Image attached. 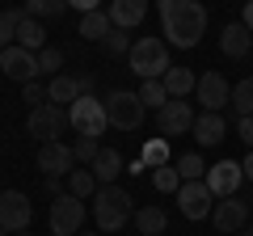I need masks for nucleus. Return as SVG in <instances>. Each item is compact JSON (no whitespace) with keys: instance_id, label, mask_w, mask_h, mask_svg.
I'll list each match as a JSON object with an SVG mask.
<instances>
[{"instance_id":"1","label":"nucleus","mask_w":253,"mask_h":236,"mask_svg":"<svg viewBox=\"0 0 253 236\" xmlns=\"http://www.w3.org/2000/svg\"><path fill=\"white\" fill-rule=\"evenodd\" d=\"M156 9H161L165 38L177 51H190V46L203 42V34H207V9L199 0H156Z\"/></svg>"},{"instance_id":"2","label":"nucleus","mask_w":253,"mask_h":236,"mask_svg":"<svg viewBox=\"0 0 253 236\" xmlns=\"http://www.w3.org/2000/svg\"><path fill=\"white\" fill-rule=\"evenodd\" d=\"M131 215H135V198L123 186H97V194H93V219H97L101 232H118Z\"/></svg>"},{"instance_id":"3","label":"nucleus","mask_w":253,"mask_h":236,"mask_svg":"<svg viewBox=\"0 0 253 236\" xmlns=\"http://www.w3.org/2000/svg\"><path fill=\"white\" fill-rule=\"evenodd\" d=\"M126 64H131V72L139 76V80H161L165 72H169V46L161 42V38L144 34L135 38V46H131V55H126Z\"/></svg>"},{"instance_id":"4","label":"nucleus","mask_w":253,"mask_h":236,"mask_svg":"<svg viewBox=\"0 0 253 236\" xmlns=\"http://www.w3.org/2000/svg\"><path fill=\"white\" fill-rule=\"evenodd\" d=\"M68 122L76 127V135H93L101 139L110 127V118H106V101H97L93 93H84V97H76L72 106H68Z\"/></svg>"},{"instance_id":"5","label":"nucleus","mask_w":253,"mask_h":236,"mask_svg":"<svg viewBox=\"0 0 253 236\" xmlns=\"http://www.w3.org/2000/svg\"><path fill=\"white\" fill-rule=\"evenodd\" d=\"M144 114H148V106L139 101V93L114 89L106 97V118H110V127H118V131H139L144 127Z\"/></svg>"},{"instance_id":"6","label":"nucleus","mask_w":253,"mask_h":236,"mask_svg":"<svg viewBox=\"0 0 253 236\" xmlns=\"http://www.w3.org/2000/svg\"><path fill=\"white\" fill-rule=\"evenodd\" d=\"M68 127H72V122H68V106H55V101L34 106V110H30V118H26V131L34 139H42V144H55Z\"/></svg>"},{"instance_id":"7","label":"nucleus","mask_w":253,"mask_h":236,"mask_svg":"<svg viewBox=\"0 0 253 236\" xmlns=\"http://www.w3.org/2000/svg\"><path fill=\"white\" fill-rule=\"evenodd\" d=\"M84 202L76 198V194H59V198H51V215H46V224H51V236H81V224H84Z\"/></svg>"},{"instance_id":"8","label":"nucleus","mask_w":253,"mask_h":236,"mask_svg":"<svg viewBox=\"0 0 253 236\" xmlns=\"http://www.w3.org/2000/svg\"><path fill=\"white\" fill-rule=\"evenodd\" d=\"M0 72L9 76V80H17V84H30V80H38V55L13 42V46L0 51Z\"/></svg>"},{"instance_id":"9","label":"nucleus","mask_w":253,"mask_h":236,"mask_svg":"<svg viewBox=\"0 0 253 236\" xmlns=\"http://www.w3.org/2000/svg\"><path fill=\"white\" fill-rule=\"evenodd\" d=\"M156 131H161V135H186V131H194V110H190V101L186 97H169L156 110Z\"/></svg>"},{"instance_id":"10","label":"nucleus","mask_w":253,"mask_h":236,"mask_svg":"<svg viewBox=\"0 0 253 236\" xmlns=\"http://www.w3.org/2000/svg\"><path fill=\"white\" fill-rule=\"evenodd\" d=\"M30 219H34V207L21 190H4L0 194V228L4 232H26Z\"/></svg>"},{"instance_id":"11","label":"nucleus","mask_w":253,"mask_h":236,"mask_svg":"<svg viewBox=\"0 0 253 236\" xmlns=\"http://www.w3.org/2000/svg\"><path fill=\"white\" fill-rule=\"evenodd\" d=\"M207 190L215 194V198H232L236 190H241V182H245V169H241V160H219V164H211L207 169Z\"/></svg>"},{"instance_id":"12","label":"nucleus","mask_w":253,"mask_h":236,"mask_svg":"<svg viewBox=\"0 0 253 236\" xmlns=\"http://www.w3.org/2000/svg\"><path fill=\"white\" fill-rule=\"evenodd\" d=\"M215 194L207 190V182H181V190H177V207H181V215L186 219H207L211 211H215Z\"/></svg>"},{"instance_id":"13","label":"nucleus","mask_w":253,"mask_h":236,"mask_svg":"<svg viewBox=\"0 0 253 236\" xmlns=\"http://www.w3.org/2000/svg\"><path fill=\"white\" fill-rule=\"evenodd\" d=\"M38 169H42V177H68V173L76 169L72 144H63V139L42 144V148H38Z\"/></svg>"},{"instance_id":"14","label":"nucleus","mask_w":253,"mask_h":236,"mask_svg":"<svg viewBox=\"0 0 253 236\" xmlns=\"http://www.w3.org/2000/svg\"><path fill=\"white\" fill-rule=\"evenodd\" d=\"M194 97H199V106L203 110H224V106H232V84L224 80L219 72H203L199 76V89H194Z\"/></svg>"},{"instance_id":"15","label":"nucleus","mask_w":253,"mask_h":236,"mask_svg":"<svg viewBox=\"0 0 253 236\" xmlns=\"http://www.w3.org/2000/svg\"><path fill=\"white\" fill-rule=\"evenodd\" d=\"M211 224L219 228V232H245L249 228V202L245 198H219L215 211H211Z\"/></svg>"},{"instance_id":"16","label":"nucleus","mask_w":253,"mask_h":236,"mask_svg":"<svg viewBox=\"0 0 253 236\" xmlns=\"http://www.w3.org/2000/svg\"><path fill=\"white\" fill-rule=\"evenodd\" d=\"M148 17V0H110V26L114 30H135Z\"/></svg>"},{"instance_id":"17","label":"nucleus","mask_w":253,"mask_h":236,"mask_svg":"<svg viewBox=\"0 0 253 236\" xmlns=\"http://www.w3.org/2000/svg\"><path fill=\"white\" fill-rule=\"evenodd\" d=\"M224 135H228L224 114H215V110H203V114H194V139H199L203 148H215Z\"/></svg>"},{"instance_id":"18","label":"nucleus","mask_w":253,"mask_h":236,"mask_svg":"<svg viewBox=\"0 0 253 236\" xmlns=\"http://www.w3.org/2000/svg\"><path fill=\"white\" fill-rule=\"evenodd\" d=\"M219 51H224L228 59H245V55L253 51V34L245 30V21H232V26H224V34H219Z\"/></svg>"},{"instance_id":"19","label":"nucleus","mask_w":253,"mask_h":236,"mask_svg":"<svg viewBox=\"0 0 253 236\" xmlns=\"http://www.w3.org/2000/svg\"><path fill=\"white\" fill-rule=\"evenodd\" d=\"M89 169H93V177H97V186H114L118 173H126V169H123V156H118V148H101L97 160H93Z\"/></svg>"},{"instance_id":"20","label":"nucleus","mask_w":253,"mask_h":236,"mask_svg":"<svg viewBox=\"0 0 253 236\" xmlns=\"http://www.w3.org/2000/svg\"><path fill=\"white\" fill-rule=\"evenodd\" d=\"M76 97H84L81 89V76H51V84H46V101H55V106H72Z\"/></svg>"},{"instance_id":"21","label":"nucleus","mask_w":253,"mask_h":236,"mask_svg":"<svg viewBox=\"0 0 253 236\" xmlns=\"http://www.w3.org/2000/svg\"><path fill=\"white\" fill-rule=\"evenodd\" d=\"M17 46H26V51H42V46H46V34H42V21H38V17H30V13H26V17H21V26H17Z\"/></svg>"},{"instance_id":"22","label":"nucleus","mask_w":253,"mask_h":236,"mask_svg":"<svg viewBox=\"0 0 253 236\" xmlns=\"http://www.w3.org/2000/svg\"><path fill=\"white\" fill-rule=\"evenodd\" d=\"M161 80H165V89H169V97H186V93L199 89V76L190 72V68H169Z\"/></svg>"},{"instance_id":"23","label":"nucleus","mask_w":253,"mask_h":236,"mask_svg":"<svg viewBox=\"0 0 253 236\" xmlns=\"http://www.w3.org/2000/svg\"><path fill=\"white\" fill-rule=\"evenodd\" d=\"M76 34H81V38H89V42H101V38L110 34V13H101V9L84 13V17H81V26H76Z\"/></svg>"},{"instance_id":"24","label":"nucleus","mask_w":253,"mask_h":236,"mask_svg":"<svg viewBox=\"0 0 253 236\" xmlns=\"http://www.w3.org/2000/svg\"><path fill=\"white\" fill-rule=\"evenodd\" d=\"M135 228H139V236H165V211L161 207H139Z\"/></svg>"},{"instance_id":"25","label":"nucleus","mask_w":253,"mask_h":236,"mask_svg":"<svg viewBox=\"0 0 253 236\" xmlns=\"http://www.w3.org/2000/svg\"><path fill=\"white\" fill-rule=\"evenodd\" d=\"M68 194H76V198H93L97 194V177H93V169H72L68 173Z\"/></svg>"},{"instance_id":"26","label":"nucleus","mask_w":253,"mask_h":236,"mask_svg":"<svg viewBox=\"0 0 253 236\" xmlns=\"http://www.w3.org/2000/svg\"><path fill=\"white\" fill-rule=\"evenodd\" d=\"M21 9L30 13V17H38V21H46V17H63V13L72 9L68 0H26Z\"/></svg>"},{"instance_id":"27","label":"nucleus","mask_w":253,"mask_h":236,"mask_svg":"<svg viewBox=\"0 0 253 236\" xmlns=\"http://www.w3.org/2000/svg\"><path fill=\"white\" fill-rule=\"evenodd\" d=\"M139 160H144L148 169H161V164H173V160H169V139H165V135L148 139V144H144V152H139Z\"/></svg>"},{"instance_id":"28","label":"nucleus","mask_w":253,"mask_h":236,"mask_svg":"<svg viewBox=\"0 0 253 236\" xmlns=\"http://www.w3.org/2000/svg\"><path fill=\"white\" fill-rule=\"evenodd\" d=\"M26 17V9H0V51L17 42V26Z\"/></svg>"},{"instance_id":"29","label":"nucleus","mask_w":253,"mask_h":236,"mask_svg":"<svg viewBox=\"0 0 253 236\" xmlns=\"http://www.w3.org/2000/svg\"><path fill=\"white\" fill-rule=\"evenodd\" d=\"M152 186L161 194H177L181 190V173H177V164H161V169H152Z\"/></svg>"},{"instance_id":"30","label":"nucleus","mask_w":253,"mask_h":236,"mask_svg":"<svg viewBox=\"0 0 253 236\" xmlns=\"http://www.w3.org/2000/svg\"><path fill=\"white\" fill-rule=\"evenodd\" d=\"M177 173H181V182H203L207 177V164H203L199 152H186V156H177Z\"/></svg>"},{"instance_id":"31","label":"nucleus","mask_w":253,"mask_h":236,"mask_svg":"<svg viewBox=\"0 0 253 236\" xmlns=\"http://www.w3.org/2000/svg\"><path fill=\"white\" fill-rule=\"evenodd\" d=\"M131 46H135V38L126 34V30H114V26H110V34L101 38V51L106 55H131Z\"/></svg>"},{"instance_id":"32","label":"nucleus","mask_w":253,"mask_h":236,"mask_svg":"<svg viewBox=\"0 0 253 236\" xmlns=\"http://www.w3.org/2000/svg\"><path fill=\"white\" fill-rule=\"evenodd\" d=\"M139 101H144L148 110H161L165 101H169V89H165V80H144V84H139Z\"/></svg>"},{"instance_id":"33","label":"nucleus","mask_w":253,"mask_h":236,"mask_svg":"<svg viewBox=\"0 0 253 236\" xmlns=\"http://www.w3.org/2000/svg\"><path fill=\"white\" fill-rule=\"evenodd\" d=\"M232 110H236V118L253 114V76H245V80L232 89Z\"/></svg>"},{"instance_id":"34","label":"nucleus","mask_w":253,"mask_h":236,"mask_svg":"<svg viewBox=\"0 0 253 236\" xmlns=\"http://www.w3.org/2000/svg\"><path fill=\"white\" fill-rule=\"evenodd\" d=\"M59 68H63V51L59 46H42L38 51V76H59Z\"/></svg>"},{"instance_id":"35","label":"nucleus","mask_w":253,"mask_h":236,"mask_svg":"<svg viewBox=\"0 0 253 236\" xmlns=\"http://www.w3.org/2000/svg\"><path fill=\"white\" fill-rule=\"evenodd\" d=\"M97 152H101V139H93V135H81V139L72 144L76 164H93V160H97Z\"/></svg>"},{"instance_id":"36","label":"nucleus","mask_w":253,"mask_h":236,"mask_svg":"<svg viewBox=\"0 0 253 236\" xmlns=\"http://www.w3.org/2000/svg\"><path fill=\"white\" fill-rule=\"evenodd\" d=\"M21 97H26L30 106H42V101H46V89H42L38 80H30V84H21Z\"/></svg>"},{"instance_id":"37","label":"nucleus","mask_w":253,"mask_h":236,"mask_svg":"<svg viewBox=\"0 0 253 236\" xmlns=\"http://www.w3.org/2000/svg\"><path fill=\"white\" fill-rule=\"evenodd\" d=\"M236 135H241L245 144L253 148V114H245V118H236Z\"/></svg>"},{"instance_id":"38","label":"nucleus","mask_w":253,"mask_h":236,"mask_svg":"<svg viewBox=\"0 0 253 236\" xmlns=\"http://www.w3.org/2000/svg\"><path fill=\"white\" fill-rule=\"evenodd\" d=\"M46 194H51V198H59V194H68V186H63V177H46Z\"/></svg>"},{"instance_id":"39","label":"nucleus","mask_w":253,"mask_h":236,"mask_svg":"<svg viewBox=\"0 0 253 236\" xmlns=\"http://www.w3.org/2000/svg\"><path fill=\"white\" fill-rule=\"evenodd\" d=\"M68 4H72V9H76V13H81V17H84V13H93V9H97L101 0H68Z\"/></svg>"},{"instance_id":"40","label":"nucleus","mask_w":253,"mask_h":236,"mask_svg":"<svg viewBox=\"0 0 253 236\" xmlns=\"http://www.w3.org/2000/svg\"><path fill=\"white\" fill-rule=\"evenodd\" d=\"M245 30H249V34H253V0H249V4H245Z\"/></svg>"},{"instance_id":"41","label":"nucleus","mask_w":253,"mask_h":236,"mask_svg":"<svg viewBox=\"0 0 253 236\" xmlns=\"http://www.w3.org/2000/svg\"><path fill=\"white\" fill-rule=\"evenodd\" d=\"M241 169H245V177H249V182H253V152L245 156V164H241Z\"/></svg>"},{"instance_id":"42","label":"nucleus","mask_w":253,"mask_h":236,"mask_svg":"<svg viewBox=\"0 0 253 236\" xmlns=\"http://www.w3.org/2000/svg\"><path fill=\"white\" fill-rule=\"evenodd\" d=\"M241 236H253V228H245V232H241Z\"/></svg>"},{"instance_id":"43","label":"nucleus","mask_w":253,"mask_h":236,"mask_svg":"<svg viewBox=\"0 0 253 236\" xmlns=\"http://www.w3.org/2000/svg\"><path fill=\"white\" fill-rule=\"evenodd\" d=\"M249 207H253V190H249Z\"/></svg>"},{"instance_id":"44","label":"nucleus","mask_w":253,"mask_h":236,"mask_svg":"<svg viewBox=\"0 0 253 236\" xmlns=\"http://www.w3.org/2000/svg\"><path fill=\"white\" fill-rule=\"evenodd\" d=\"M81 236H97V232H81Z\"/></svg>"},{"instance_id":"45","label":"nucleus","mask_w":253,"mask_h":236,"mask_svg":"<svg viewBox=\"0 0 253 236\" xmlns=\"http://www.w3.org/2000/svg\"><path fill=\"white\" fill-rule=\"evenodd\" d=\"M0 236H9V232H4V228H0Z\"/></svg>"},{"instance_id":"46","label":"nucleus","mask_w":253,"mask_h":236,"mask_svg":"<svg viewBox=\"0 0 253 236\" xmlns=\"http://www.w3.org/2000/svg\"><path fill=\"white\" fill-rule=\"evenodd\" d=\"M17 236H30V232H17Z\"/></svg>"}]
</instances>
